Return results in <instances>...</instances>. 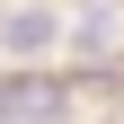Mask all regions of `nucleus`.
Masks as SVG:
<instances>
[{"mask_svg": "<svg viewBox=\"0 0 124 124\" xmlns=\"http://www.w3.org/2000/svg\"><path fill=\"white\" fill-rule=\"evenodd\" d=\"M53 115H62V80H44V71L0 80V124H53Z\"/></svg>", "mask_w": 124, "mask_h": 124, "instance_id": "f257e3e1", "label": "nucleus"}, {"mask_svg": "<svg viewBox=\"0 0 124 124\" xmlns=\"http://www.w3.org/2000/svg\"><path fill=\"white\" fill-rule=\"evenodd\" d=\"M44 44H53V18L44 9H18L9 18V53H44Z\"/></svg>", "mask_w": 124, "mask_h": 124, "instance_id": "f03ea898", "label": "nucleus"}, {"mask_svg": "<svg viewBox=\"0 0 124 124\" xmlns=\"http://www.w3.org/2000/svg\"><path fill=\"white\" fill-rule=\"evenodd\" d=\"M80 53H89V62L115 53V18H106V9H89V18H80Z\"/></svg>", "mask_w": 124, "mask_h": 124, "instance_id": "7ed1b4c3", "label": "nucleus"}]
</instances>
